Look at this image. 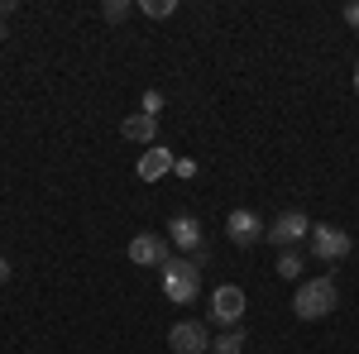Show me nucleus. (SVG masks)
<instances>
[{
    "label": "nucleus",
    "mask_w": 359,
    "mask_h": 354,
    "mask_svg": "<svg viewBox=\"0 0 359 354\" xmlns=\"http://www.w3.org/2000/svg\"><path fill=\"white\" fill-rule=\"evenodd\" d=\"M273 273L283 278V282H297V278H302V254L283 249V254H278V264H273Z\"/></svg>",
    "instance_id": "obj_13"
},
{
    "label": "nucleus",
    "mask_w": 359,
    "mask_h": 354,
    "mask_svg": "<svg viewBox=\"0 0 359 354\" xmlns=\"http://www.w3.org/2000/svg\"><path fill=\"white\" fill-rule=\"evenodd\" d=\"M158 110H163V91H144V115L158 120Z\"/></svg>",
    "instance_id": "obj_16"
},
{
    "label": "nucleus",
    "mask_w": 359,
    "mask_h": 354,
    "mask_svg": "<svg viewBox=\"0 0 359 354\" xmlns=\"http://www.w3.org/2000/svg\"><path fill=\"white\" fill-rule=\"evenodd\" d=\"M168 240H172L177 249H187L196 264L206 259V235H201V220L196 216H172L168 220Z\"/></svg>",
    "instance_id": "obj_7"
},
{
    "label": "nucleus",
    "mask_w": 359,
    "mask_h": 354,
    "mask_svg": "<svg viewBox=\"0 0 359 354\" xmlns=\"http://www.w3.org/2000/svg\"><path fill=\"white\" fill-rule=\"evenodd\" d=\"M139 10H144L149 20H172V15H177V0H144Z\"/></svg>",
    "instance_id": "obj_14"
},
{
    "label": "nucleus",
    "mask_w": 359,
    "mask_h": 354,
    "mask_svg": "<svg viewBox=\"0 0 359 354\" xmlns=\"http://www.w3.org/2000/svg\"><path fill=\"white\" fill-rule=\"evenodd\" d=\"M355 91H359V57H355Z\"/></svg>",
    "instance_id": "obj_21"
},
{
    "label": "nucleus",
    "mask_w": 359,
    "mask_h": 354,
    "mask_svg": "<svg viewBox=\"0 0 359 354\" xmlns=\"http://www.w3.org/2000/svg\"><path fill=\"white\" fill-rule=\"evenodd\" d=\"M120 135L130 139V144H149V149H154V139H158V120L144 115V110H139V115H125V120H120Z\"/></svg>",
    "instance_id": "obj_10"
},
{
    "label": "nucleus",
    "mask_w": 359,
    "mask_h": 354,
    "mask_svg": "<svg viewBox=\"0 0 359 354\" xmlns=\"http://www.w3.org/2000/svg\"><path fill=\"white\" fill-rule=\"evenodd\" d=\"M345 25L359 29V0H350V5H345Z\"/></svg>",
    "instance_id": "obj_17"
},
{
    "label": "nucleus",
    "mask_w": 359,
    "mask_h": 354,
    "mask_svg": "<svg viewBox=\"0 0 359 354\" xmlns=\"http://www.w3.org/2000/svg\"><path fill=\"white\" fill-rule=\"evenodd\" d=\"M5 39H10V25H5V20H0V43H5Z\"/></svg>",
    "instance_id": "obj_20"
},
{
    "label": "nucleus",
    "mask_w": 359,
    "mask_h": 354,
    "mask_svg": "<svg viewBox=\"0 0 359 354\" xmlns=\"http://www.w3.org/2000/svg\"><path fill=\"white\" fill-rule=\"evenodd\" d=\"M158 287H163V297L172 306H192L201 297V264L196 259H168L163 268H158Z\"/></svg>",
    "instance_id": "obj_1"
},
{
    "label": "nucleus",
    "mask_w": 359,
    "mask_h": 354,
    "mask_svg": "<svg viewBox=\"0 0 359 354\" xmlns=\"http://www.w3.org/2000/svg\"><path fill=\"white\" fill-rule=\"evenodd\" d=\"M264 240H273L278 254L283 249H292V245H302V240H311V220H306V211H283V216L269 225V235Z\"/></svg>",
    "instance_id": "obj_5"
},
{
    "label": "nucleus",
    "mask_w": 359,
    "mask_h": 354,
    "mask_svg": "<svg viewBox=\"0 0 359 354\" xmlns=\"http://www.w3.org/2000/svg\"><path fill=\"white\" fill-rule=\"evenodd\" d=\"M245 345H249V335L235 326V330H221V335L211 340V354H245Z\"/></svg>",
    "instance_id": "obj_12"
},
{
    "label": "nucleus",
    "mask_w": 359,
    "mask_h": 354,
    "mask_svg": "<svg viewBox=\"0 0 359 354\" xmlns=\"http://www.w3.org/2000/svg\"><path fill=\"white\" fill-rule=\"evenodd\" d=\"M130 10H135L130 0H106V5H101V15H106L111 25H120V20H130Z\"/></svg>",
    "instance_id": "obj_15"
},
{
    "label": "nucleus",
    "mask_w": 359,
    "mask_h": 354,
    "mask_svg": "<svg viewBox=\"0 0 359 354\" xmlns=\"http://www.w3.org/2000/svg\"><path fill=\"white\" fill-rule=\"evenodd\" d=\"M211 330H206V321H177V326L168 330V350L172 354H206L211 350Z\"/></svg>",
    "instance_id": "obj_6"
},
{
    "label": "nucleus",
    "mask_w": 359,
    "mask_h": 354,
    "mask_svg": "<svg viewBox=\"0 0 359 354\" xmlns=\"http://www.w3.org/2000/svg\"><path fill=\"white\" fill-rule=\"evenodd\" d=\"M335 306H340V287H335V278H306L302 287H297V297H292V311H297V321H326Z\"/></svg>",
    "instance_id": "obj_2"
},
{
    "label": "nucleus",
    "mask_w": 359,
    "mask_h": 354,
    "mask_svg": "<svg viewBox=\"0 0 359 354\" xmlns=\"http://www.w3.org/2000/svg\"><path fill=\"white\" fill-rule=\"evenodd\" d=\"M172 168H177V158H172V149H163V144H154V149H149V154L139 158V177H144V182H158L163 172H172Z\"/></svg>",
    "instance_id": "obj_11"
},
{
    "label": "nucleus",
    "mask_w": 359,
    "mask_h": 354,
    "mask_svg": "<svg viewBox=\"0 0 359 354\" xmlns=\"http://www.w3.org/2000/svg\"><path fill=\"white\" fill-rule=\"evenodd\" d=\"M168 259V240L163 235H154V230H144V235H135L130 240V264H139V268H163Z\"/></svg>",
    "instance_id": "obj_8"
},
{
    "label": "nucleus",
    "mask_w": 359,
    "mask_h": 354,
    "mask_svg": "<svg viewBox=\"0 0 359 354\" xmlns=\"http://www.w3.org/2000/svg\"><path fill=\"white\" fill-rule=\"evenodd\" d=\"M5 282H10V259L0 254V287H5Z\"/></svg>",
    "instance_id": "obj_19"
},
{
    "label": "nucleus",
    "mask_w": 359,
    "mask_h": 354,
    "mask_svg": "<svg viewBox=\"0 0 359 354\" xmlns=\"http://www.w3.org/2000/svg\"><path fill=\"white\" fill-rule=\"evenodd\" d=\"M350 230H340V225H311V254L321 259V264H340V259H350Z\"/></svg>",
    "instance_id": "obj_3"
},
{
    "label": "nucleus",
    "mask_w": 359,
    "mask_h": 354,
    "mask_svg": "<svg viewBox=\"0 0 359 354\" xmlns=\"http://www.w3.org/2000/svg\"><path fill=\"white\" fill-rule=\"evenodd\" d=\"M245 287H235V282H221L216 292H211V321L225 330H235L240 321H245Z\"/></svg>",
    "instance_id": "obj_4"
},
{
    "label": "nucleus",
    "mask_w": 359,
    "mask_h": 354,
    "mask_svg": "<svg viewBox=\"0 0 359 354\" xmlns=\"http://www.w3.org/2000/svg\"><path fill=\"white\" fill-rule=\"evenodd\" d=\"M15 10H20V5H15V0H0V20H10V15H15Z\"/></svg>",
    "instance_id": "obj_18"
},
{
    "label": "nucleus",
    "mask_w": 359,
    "mask_h": 354,
    "mask_svg": "<svg viewBox=\"0 0 359 354\" xmlns=\"http://www.w3.org/2000/svg\"><path fill=\"white\" fill-rule=\"evenodd\" d=\"M225 235H230V245L249 249V245H259V240L269 235V225L254 216V211H230V216H225Z\"/></svg>",
    "instance_id": "obj_9"
}]
</instances>
